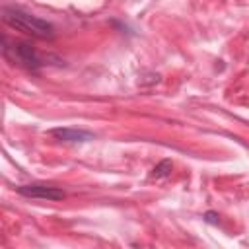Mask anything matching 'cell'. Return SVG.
<instances>
[{"mask_svg": "<svg viewBox=\"0 0 249 249\" xmlns=\"http://www.w3.org/2000/svg\"><path fill=\"white\" fill-rule=\"evenodd\" d=\"M204 220H206V222H210V224H218V222H220V216H218L216 212H212V210H210V212H206V214H204Z\"/></svg>", "mask_w": 249, "mask_h": 249, "instance_id": "cell-6", "label": "cell"}, {"mask_svg": "<svg viewBox=\"0 0 249 249\" xmlns=\"http://www.w3.org/2000/svg\"><path fill=\"white\" fill-rule=\"evenodd\" d=\"M19 195L29 196V198H45V200H62L66 195L58 187L51 185H19L16 189Z\"/></svg>", "mask_w": 249, "mask_h": 249, "instance_id": "cell-2", "label": "cell"}, {"mask_svg": "<svg viewBox=\"0 0 249 249\" xmlns=\"http://www.w3.org/2000/svg\"><path fill=\"white\" fill-rule=\"evenodd\" d=\"M51 136H54L56 140H62V142H89L93 140V132L89 130H82V128H53L51 130Z\"/></svg>", "mask_w": 249, "mask_h": 249, "instance_id": "cell-3", "label": "cell"}, {"mask_svg": "<svg viewBox=\"0 0 249 249\" xmlns=\"http://www.w3.org/2000/svg\"><path fill=\"white\" fill-rule=\"evenodd\" d=\"M2 19L10 27L19 29L27 35H33L37 39H53L54 37V25L53 23H49L47 19H41L33 14H27L21 8H4Z\"/></svg>", "mask_w": 249, "mask_h": 249, "instance_id": "cell-1", "label": "cell"}, {"mask_svg": "<svg viewBox=\"0 0 249 249\" xmlns=\"http://www.w3.org/2000/svg\"><path fill=\"white\" fill-rule=\"evenodd\" d=\"M14 53H16V58L21 64H25L27 68H37L41 64L35 49L29 43H18V45H14Z\"/></svg>", "mask_w": 249, "mask_h": 249, "instance_id": "cell-4", "label": "cell"}, {"mask_svg": "<svg viewBox=\"0 0 249 249\" xmlns=\"http://www.w3.org/2000/svg\"><path fill=\"white\" fill-rule=\"evenodd\" d=\"M171 167H173L171 160H161V161L152 169L150 177H152V179H163V177H167V175L171 173Z\"/></svg>", "mask_w": 249, "mask_h": 249, "instance_id": "cell-5", "label": "cell"}]
</instances>
